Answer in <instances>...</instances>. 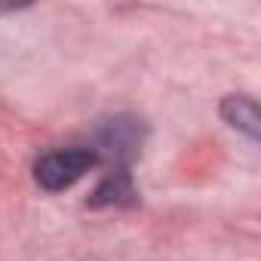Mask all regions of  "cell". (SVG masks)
<instances>
[{"label": "cell", "instance_id": "6da1fadb", "mask_svg": "<svg viewBox=\"0 0 261 261\" xmlns=\"http://www.w3.org/2000/svg\"><path fill=\"white\" fill-rule=\"evenodd\" d=\"M98 160H101V154L92 145L56 148V151H46V154L37 157V163H34V181L43 191L59 194V191H68L74 181H80L89 169H95Z\"/></svg>", "mask_w": 261, "mask_h": 261}, {"label": "cell", "instance_id": "7a4b0ae2", "mask_svg": "<svg viewBox=\"0 0 261 261\" xmlns=\"http://www.w3.org/2000/svg\"><path fill=\"white\" fill-rule=\"evenodd\" d=\"M221 117H224L227 126L240 129L243 136L258 139V108H255V98H249V95H227L221 101Z\"/></svg>", "mask_w": 261, "mask_h": 261}]
</instances>
